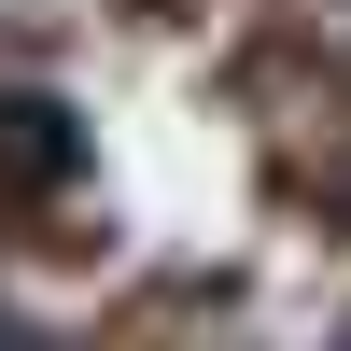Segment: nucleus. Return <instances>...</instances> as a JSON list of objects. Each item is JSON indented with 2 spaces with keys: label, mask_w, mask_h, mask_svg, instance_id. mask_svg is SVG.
Instances as JSON below:
<instances>
[{
  "label": "nucleus",
  "mask_w": 351,
  "mask_h": 351,
  "mask_svg": "<svg viewBox=\"0 0 351 351\" xmlns=\"http://www.w3.org/2000/svg\"><path fill=\"white\" fill-rule=\"evenodd\" d=\"M84 169V141H71V112L56 99H0V183H28V197H56Z\"/></svg>",
  "instance_id": "f257e3e1"
}]
</instances>
